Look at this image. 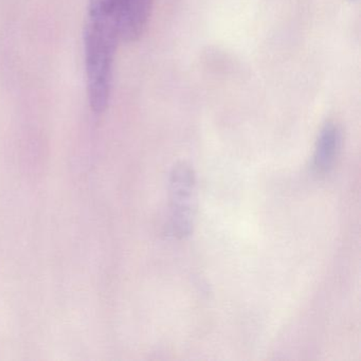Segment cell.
<instances>
[{
  "label": "cell",
  "mask_w": 361,
  "mask_h": 361,
  "mask_svg": "<svg viewBox=\"0 0 361 361\" xmlns=\"http://www.w3.org/2000/svg\"><path fill=\"white\" fill-rule=\"evenodd\" d=\"M196 212V176L193 168L179 162L170 176L171 233L179 238L189 236L193 231Z\"/></svg>",
  "instance_id": "2"
},
{
  "label": "cell",
  "mask_w": 361,
  "mask_h": 361,
  "mask_svg": "<svg viewBox=\"0 0 361 361\" xmlns=\"http://www.w3.org/2000/svg\"><path fill=\"white\" fill-rule=\"evenodd\" d=\"M341 141V130L335 122H327L321 128L314 155V168L318 174H326L331 170L339 154Z\"/></svg>",
  "instance_id": "4"
},
{
  "label": "cell",
  "mask_w": 361,
  "mask_h": 361,
  "mask_svg": "<svg viewBox=\"0 0 361 361\" xmlns=\"http://www.w3.org/2000/svg\"><path fill=\"white\" fill-rule=\"evenodd\" d=\"M120 39L117 0H90L84 51L88 101L94 113H103L109 106Z\"/></svg>",
  "instance_id": "1"
},
{
  "label": "cell",
  "mask_w": 361,
  "mask_h": 361,
  "mask_svg": "<svg viewBox=\"0 0 361 361\" xmlns=\"http://www.w3.org/2000/svg\"><path fill=\"white\" fill-rule=\"evenodd\" d=\"M154 0H117L120 37L126 43L138 41L149 24Z\"/></svg>",
  "instance_id": "3"
}]
</instances>
